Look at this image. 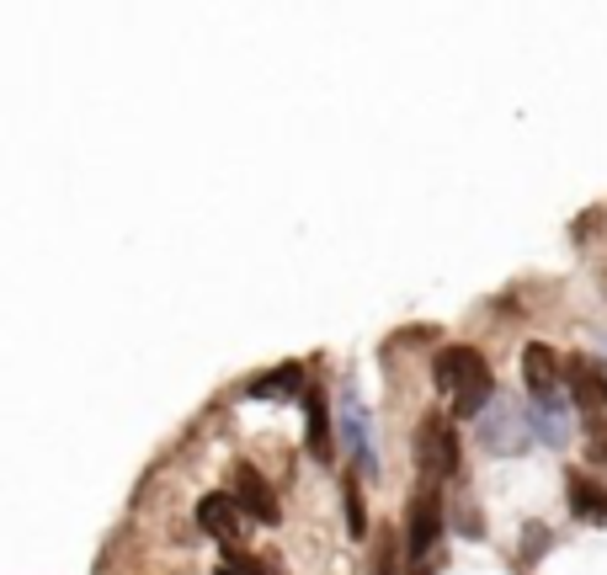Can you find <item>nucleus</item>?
<instances>
[{"label": "nucleus", "instance_id": "f257e3e1", "mask_svg": "<svg viewBox=\"0 0 607 575\" xmlns=\"http://www.w3.org/2000/svg\"><path fill=\"white\" fill-rule=\"evenodd\" d=\"M432 379H437V390L454 400V422H480L490 405H496L490 363L475 347H443L437 363H432Z\"/></svg>", "mask_w": 607, "mask_h": 575}, {"label": "nucleus", "instance_id": "f03ea898", "mask_svg": "<svg viewBox=\"0 0 607 575\" xmlns=\"http://www.w3.org/2000/svg\"><path fill=\"white\" fill-rule=\"evenodd\" d=\"M522 379H528V394H533V411L565 422L571 384H565V358H560L549 341H528V347H522Z\"/></svg>", "mask_w": 607, "mask_h": 575}, {"label": "nucleus", "instance_id": "7ed1b4c3", "mask_svg": "<svg viewBox=\"0 0 607 575\" xmlns=\"http://www.w3.org/2000/svg\"><path fill=\"white\" fill-rule=\"evenodd\" d=\"M443 544V490L422 485L411 496V517H405V565L411 575H426V554Z\"/></svg>", "mask_w": 607, "mask_h": 575}, {"label": "nucleus", "instance_id": "20e7f679", "mask_svg": "<svg viewBox=\"0 0 607 575\" xmlns=\"http://www.w3.org/2000/svg\"><path fill=\"white\" fill-rule=\"evenodd\" d=\"M336 426H341V448H347V458L358 464V475L363 480H379V448H373V416H368L363 394L341 390V411H336Z\"/></svg>", "mask_w": 607, "mask_h": 575}, {"label": "nucleus", "instance_id": "39448f33", "mask_svg": "<svg viewBox=\"0 0 607 575\" xmlns=\"http://www.w3.org/2000/svg\"><path fill=\"white\" fill-rule=\"evenodd\" d=\"M416 464H422L426 485L454 480L458 475V426L454 416H426L416 426Z\"/></svg>", "mask_w": 607, "mask_h": 575}, {"label": "nucleus", "instance_id": "423d86ee", "mask_svg": "<svg viewBox=\"0 0 607 575\" xmlns=\"http://www.w3.org/2000/svg\"><path fill=\"white\" fill-rule=\"evenodd\" d=\"M475 432H480V443H486L490 454H528L533 448V416L522 411V405H512V400H496L486 416L475 422Z\"/></svg>", "mask_w": 607, "mask_h": 575}, {"label": "nucleus", "instance_id": "0eeeda50", "mask_svg": "<svg viewBox=\"0 0 607 575\" xmlns=\"http://www.w3.org/2000/svg\"><path fill=\"white\" fill-rule=\"evenodd\" d=\"M565 384H571V400L581 405L586 422H607V363L565 358Z\"/></svg>", "mask_w": 607, "mask_h": 575}, {"label": "nucleus", "instance_id": "6e6552de", "mask_svg": "<svg viewBox=\"0 0 607 575\" xmlns=\"http://www.w3.org/2000/svg\"><path fill=\"white\" fill-rule=\"evenodd\" d=\"M230 496H235V501H241V512L256 517L262 528H277V522H283V507H277L273 485H267V475H262V469L241 464V469H235V490H230Z\"/></svg>", "mask_w": 607, "mask_h": 575}, {"label": "nucleus", "instance_id": "1a4fd4ad", "mask_svg": "<svg viewBox=\"0 0 607 575\" xmlns=\"http://www.w3.org/2000/svg\"><path fill=\"white\" fill-rule=\"evenodd\" d=\"M198 528H203V533H213L219 544L241 549V539H245L241 501H235V496H203V501H198Z\"/></svg>", "mask_w": 607, "mask_h": 575}, {"label": "nucleus", "instance_id": "9d476101", "mask_svg": "<svg viewBox=\"0 0 607 575\" xmlns=\"http://www.w3.org/2000/svg\"><path fill=\"white\" fill-rule=\"evenodd\" d=\"M565 501H571V512L581 517V522H597V528H607V490L586 469H565Z\"/></svg>", "mask_w": 607, "mask_h": 575}, {"label": "nucleus", "instance_id": "9b49d317", "mask_svg": "<svg viewBox=\"0 0 607 575\" xmlns=\"http://www.w3.org/2000/svg\"><path fill=\"white\" fill-rule=\"evenodd\" d=\"M303 437H309V454L315 458H331V400H326V390H315L309 384V394H303Z\"/></svg>", "mask_w": 607, "mask_h": 575}, {"label": "nucleus", "instance_id": "f8f14e48", "mask_svg": "<svg viewBox=\"0 0 607 575\" xmlns=\"http://www.w3.org/2000/svg\"><path fill=\"white\" fill-rule=\"evenodd\" d=\"M245 394H251V400H299V394H309V384H303L299 363H283V368H273V373H262V379H251Z\"/></svg>", "mask_w": 607, "mask_h": 575}, {"label": "nucleus", "instance_id": "ddd939ff", "mask_svg": "<svg viewBox=\"0 0 607 575\" xmlns=\"http://www.w3.org/2000/svg\"><path fill=\"white\" fill-rule=\"evenodd\" d=\"M400 565H405V539L384 533V539H379V560H373V575H400Z\"/></svg>", "mask_w": 607, "mask_h": 575}, {"label": "nucleus", "instance_id": "4468645a", "mask_svg": "<svg viewBox=\"0 0 607 575\" xmlns=\"http://www.w3.org/2000/svg\"><path fill=\"white\" fill-rule=\"evenodd\" d=\"M341 501H347V528H352V539H363V533H368V517H363V485H358V480H347Z\"/></svg>", "mask_w": 607, "mask_h": 575}, {"label": "nucleus", "instance_id": "2eb2a0df", "mask_svg": "<svg viewBox=\"0 0 607 575\" xmlns=\"http://www.w3.org/2000/svg\"><path fill=\"white\" fill-rule=\"evenodd\" d=\"M219 575H267L245 549H224V565H219Z\"/></svg>", "mask_w": 607, "mask_h": 575}, {"label": "nucleus", "instance_id": "dca6fc26", "mask_svg": "<svg viewBox=\"0 0 607 575\" xmlns=\"http://www.w3.org/2000/svg\"><path fill=\"white\" fill-rule=\"evenodd\" d=\"M592 464L607 469V432H592Z\"/></svg>", "mask_w": 607, "mask_h": 575}, {"label": "nucleus", "instance_id": "f3484780", "mask_svg": "<svg viewBox=\"0 0 607 575\" xmlns=\"http://www.w3.org/2000/svg\"><path fill=\"white\" fill-rule=\"evenodd\" d=\"M603 288H607V262H603Z\"/></svg>", "mask_w": 607, "mask_h": 575}]
</instances>
